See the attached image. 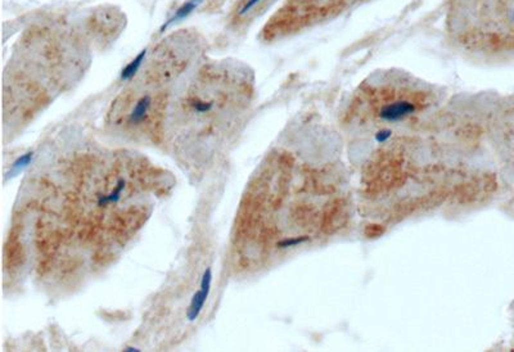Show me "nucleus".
<instances>
[{
	"label": "nucleus",
	"instance_id": "obj_1",
	"mask_svg": "<svg viewBox=\"0 0 514 352\" xmlns=\"http://www.w3.org/2000/svg\"><path fill=\"white\" fill-rule=\"evenodd\" d=\"M262 175L248 207L256 257L320 247L349 226L354 197L341 163L280 154Z\"/></svg>",
	"mask_w": 514,
	"mask_h": 352
},
{
	"label": "nucleus",
	"instance_id": "obj_2",
	"mask_svg": "<svg viewBox=\"0 0 514 352\" xmlns=\"http://www.w3.org/2000/svg\"><path fill=\"white\" fill-rule=\"evenodd\" d=\"M493 187V176L476 172L468 158L424 153L418 142L399 136L379 144L363 165L359 199L361 214L383 225Z\"/></svg>",
	"mask_w": 514,
	"mask_h": 352
},
{
	"label": "nucleus",
	"instance_id": "obj_3",
	"mask_svg": "<svg viewBox=\"0 0 514 352\" xmlns=\"http://www.w3.org/2000/svg\"><path fill=\"white\" fill-rule=\"evenodd\" d=\"M436 102L428 85L397 73L369 78L359 87L347 112V125L356 134L373 138L377 145L413 124Z\"/></svg>",
	"mask_w": 514,
	"mask_h": 352
},
{
	"label": "nucleus",
	"instance_id": "obj_4",
	"mask_svg": "<svg viewBox=\"0 0 514 352\" xmlns=\"http://www.w3.org/2000/svg\"><path fill=\"white\" fill-rule=\"evenodd\" d=\"M154 98L150 94L145 93L139 95L129 105V111L125 113V124L127 126H140L148 122V120L154 117Z\"/></svg>",
	"mask_w": 514,
	"mask_h": 352
},
{
	"label": "nucleus",
	"instance_id": "obj_5",
	"mask_svg": "<svg viewBox=\"0 0 514 352\" xmlns=\"http://www.w3.org/2000/svg\"><path fill=\"white\" fill-rule=\"evenodd\" d=\"M211 279H212V274H211V269H207L203 274V278H202L201 282V289L198 292H196V295L193 296L192 302H190L189 310H188V319L190 322L196 320L198 318L199 313L203 309V305H205L206 300L208 297V293H210V287H211Z\"/></svg>",
	"mask_w": 514,
	"mask_h": 352
},
{
	"label": "nucleus",
	"instance_id": "obj_6",
	"mask_svg": "<svg viewBox=\"0 0 514 352\" xmlns=\"http://www.w3.org/2000/svg\"><path fill=\"white\" fill-rule=\"evenodd\" d=\"M201 3H202V0H188L187 3H184L180 8H178V10L174 13V15H172L171 18L168 19V21L163 24L162 30L167 28L168 26H170L171 23H174V22H178V21H180V19H184L185 17H188V15H189L193 10H196L197 8H198V5Z\"/></svg>",
	"mask_w": 514,
	"mask_h": 352
},
{
	"label": "nucleus",
	"instance_id": "obj_7",
	"mask_svg": "<svg viewBox=\"0 0 514 352\" xmlns=\"http://www.w3.org/2000/svg\"><path fill=\"white\" fill-rule=\"evenodd\" d=\"M145 55H147V50H141L140 53H139V54L122 69L121 78H122V80H131V78L138 73L139 69H140L141 63L144 62Z\"/></svg>",
	"mask_w": 514,
	"mask_h": 352
},
{
	"label": "nucleus",
	"instance_id": "obj_8",
	"mask_svg": "<svg viewBox=\"0 0 514 352\" xmlns=\"http://www.w3.org/2000/svg\"><path fill=\"white\" fill-rule=\"evenodd\" d=\"M264 1H266V0H243V3H242L241 6H239V9H238L237 14L239 15V17L248 14L251 10L255 9L256 6L260 5V4L264 3Z\"/></svg>",
	"mask_w": 514,
	"mask_h": 352
},
{
	"label": "nucleus",
	"instance_id": "obj_9",
	"mask_svg": "<svg viewBox=\"0 0 514 352\" xmlns=\"http://www.w3.org/2000/svg\"><path fill=\"white\" fill-rule=\"evenodd\" d=\"M31 160H32V153H26V154H23V156H21L18 160L13 163L12 172H18L19 170H22L23 167H26V166L31 162Z\"/></svg>",
	"mask_w": 514,
	"mask_h": 352
},
{
	"label": "nucleus",
	"instance_id": "obj_10",
	"mask_svg": "<svg viewBox=\"0 0 514 352\" xmlns=\"http://www.w3.org/2000/svg\"><path fill=\"white\" fill-rule=\"evenodd\" d=\"M512 17H513V19H514V9H513V14H512Z\"/></svg>",
	"mask_w": 514,
	"mask_h": 352
}]
</instances>
